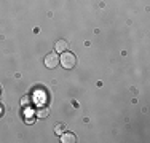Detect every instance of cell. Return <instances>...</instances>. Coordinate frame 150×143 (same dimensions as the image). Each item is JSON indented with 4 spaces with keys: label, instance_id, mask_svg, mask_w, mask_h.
<instances>
[{
    "label": "cell",
    "instance_id": "1",
    "mask_svg": "<svg viewBox=\"0 0 150 143\" xmlns=\"http://www.w3.org/2000/svg\"><path fill=\"white\" fill-rule=\"evenodd\" d=\"M59 64L64 67L66 70H70L77 65V57H75L74 53L70 51H64L61 53V57H59Z\"/></svg>",
    "mask_w": 150,
    "mask_h": 143
},
{
    "label": "cell",
    "instance_id": "2",
    "mask_svg": "<svg viewBox=\"0 0 150 143\" xmlns=\"http://www.w3.org/2000/svg\"><path fill=\"white\" fill-rule=\"evenodd\" d=\"M59 64V56H58V53H50V54H46L45 56V67L46 69H54L56 65Z\"/></svg>",
    "mask_w": 150,
    "mask_h": 143
},
{
    "label": "cell",
    "instance_id": "3",
    "mask_svg": "<svg viewBox=\"0 0 150 143\" xmlns=\"http://www.w3.org/2000/svg\"><path fill=\"white\" fill-rule=\"evenodd\" d=\"M59 137H61V142L62 143H75L77 142V135L74 132H62Z\"/></svg>",
    "mask_w": 150,
    "mask_h": 143
},
{
    "label": "cell",
    "instance_id": "4",
    "mask_svg": "<svg viewBox=\"0 0 150 143\" xmlns=\"http://www.w3.org/2000/svg\"><path fill=\"white\" fill-rule=\"evenodd\" d=\"M67 49H69V43H67L66 40H58L54 43V51L58 53H64V51H67Z\"/></svg>",
    "mask_w": 150,
    "mask_h": 143
},
{
    "label": "cell",
    "instance_id": "5",
    "mask_svg": "<svg viewBox=\"0 0 150 143\" xmlns=\"http://www.w3.org/2000/svg\"><path fill=\"white\" fill-rule=\"evenodd\" d=\"M48 113H50V108H48V107H38V108L35 110V118L45 119V118L48 116Z\"/></svg>",
    "mask_w": 150,
    "mask_h": 143
},
{
    "label": "cell",
    "instance_id": "6",
    "mask_svg": "<svg viewBox=\"0 0 150 143\" xmlns=\"http://www.w3.org/2000/svg\"><path fill=\"white\" fill-rule=\"evenodd\" d=\"M54 132H56V135H61L62 132H66V126H64L62 123L56 124V129H54Z\"/></svg>",
    "mask_w": 150,
    "mask_h": 143
},
{
    "label": "cell",
    "instance_id": "7",
    "mask_svg": "<svg viewBox=\"0 0 150 143\" xmlns=\"http://www.w3.org/2000/svg\"><path fill=\"white\" fill-rule=\"evenodd\" d=\"M24 121H26V123L27 124H32V123H34V121H35V116H24Z\"/></svg>",
    "mask_w": 150,
    "mask_h": 143
},
{
    "label": "cell",
    "instance_id": "8",
    "mask_svg": "<svg viewBox=\"0 0 150 143\" xmlns=\"http://www.w3.org/2000/svg\"><path fill=\"white\" fill-rule=\"evenodd\" d=\"M21 103H23V105H29V103H30V97H23V99H21Z\"/></svg>",
    "mask_w": 150,
    "mask_h": 143
},
{
    "label": "cell",
    "instance_id": "9",
    "mask_svg": "<svg viewBox=\"0 0 150 143\" xmlns=\"http://www.w3.org/2000/svg\"><path fill=\"white\" fill-rule=\"evenodd\" d=\"M0 116H2V107H0Z\"/></svg>",
    "mask_w": 150,
    "mask_h": 143
}]
</instances>
